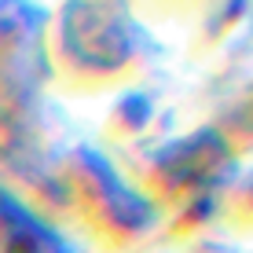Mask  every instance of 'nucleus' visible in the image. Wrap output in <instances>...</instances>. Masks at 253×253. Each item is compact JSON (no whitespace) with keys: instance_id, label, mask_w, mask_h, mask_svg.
<instances>
[{"instance_id":"f257e3e1","label":"nucleus","mask_w":253,"mask_h":253,"mask_svg":"<svg viewBox=\"0 0 253 253\" xmlns=\"http://www.w3.org/2000/svg\"><path fill=\"white\" fill-rule=\"evenodd\" d=\"M136 26L128 22V15L121 7L107 4H74L66 11V44L77 59L92 66H118L132 51Z\"/></svg>"},{"instance_id":"f03ea898","label":"nucleus","mask_w":253,"mask_h":253,"mask_svg":"<svg viewBox=\"0 0 253 253\" xmlns=\"http://www.w3.org/2000/svg\"><path fill=\"white\" fill-rule=\"evenodd\" d=\"M0 253H74V250L41 216H33L11 191L0 187Z\"/></svg>"},{"instance_id":"7ed1b4c3","label":"nucleus","mask_w":253,"mask_h":253,"mask_svg":"<svg viewBox=\"0 0 253 253\" xmlns=\"http://www.w3.org/2000/svg\"><path fill=\"white\" fill-rule=\"evenodd\" d=\"M216 165H228V147L220 143V136L202 132L172 143L169 151L162 154V169H169L180 184H195V180H213L220 176Z\"/></svg>"},{"instance_id":"20e7f679","label":"nucleus","mask_w":253,"mask_h":253,"mask_svg":"<svg viewBox=\"0 0 253 253\" xmlns=\"http://www.w3.org/2000/svg\"><path fill=\"white\" fill-rule=\"evenodd\" d=\"M81 158L88 162L92 176L99 180V184H103V191L110 195L107 202L114 206V216H118V220L125 224V228H132V231H136V228H143V224L151 220V206H147V202H139V198L132 195V191H128V187H125V184H121V180L114 176V172H110V165L103 162L99 154H92V151H81Z\"/></svg>"}]
</instances>
